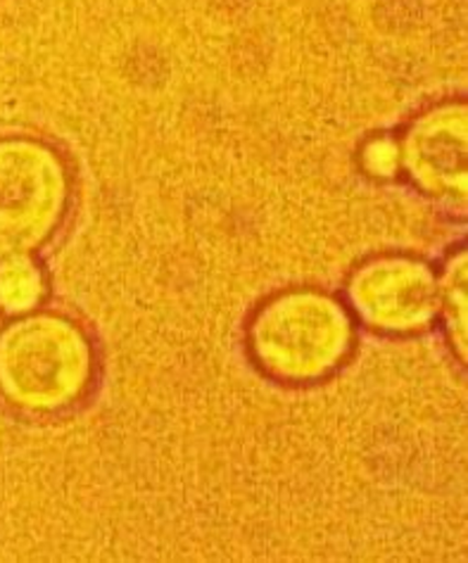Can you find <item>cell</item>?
Masks as SVG:
<instances>
[{
  "mask_svg": "<svg viewBox=\"0 0 468 563\" xmlns=\"http://www.w3.org/2000/svg\"><path fill=\"white\" fill-rule=\"evenodd\" d=\"M91 345L77 323L32 314L0 331V393L26 411L77 402L91 378Z\"/></svg>",
  "mask_w": 468,
  "mask_h": 563,
  "instance_id": "6da1fadb",
  "label": "cell"
},
{
  "mask_svg": "<svg viewBox=\"0 0 468 563\" xmlns=\"http://www.w3.org/2000/svg\"><path fill=\"white\" fill-rule=\"evenodd\" d=\"M250 343L257 362L286 380H312L338 366L353 343V323L338 300L292 290L259 309Z\"/></svg>",
  "mask_w": 468,
  "mask_h": 563,
  "instance_id": "7a4b0ae2",
  "label": "cell"
},
{
  "mask_svg": "<svg viewBox=\"0 0 468 563\" xmlns=\"http://www.w3.org/2000/svg\"><path fill=\"white\" fill-rule=\"evenodd\" d=\"M69 174L51 145L0 139V260L32 255L60 224Z\"/></svg>",
  "mask_w": 468,
  "mask_h": 563,
  "instance_id": "3957f363",
  "label": "cell"
},
{
  "mask_svg": "<svg viewBox=\"0 0 468 563\" xmlns=\"http://www.w3.org/2000/svg\"><path fill=\"white\" fill-rule=\"evenodd\" d=\"M349 298L369 325L394 333L423 329L441 305L433 272L404 257H380L359 266Z\"/></svg>",
  "mask_w": 468,
  "mask_h": 563,
  "instance_id": "277c9868",
  "label": "cell"
},
{
  "mask_svg": "<svg viewBox=\"0 0 468 563\" xmlns=\"http://www.w3.org/2000/svg\"><path fill=\"white\" fill-rule=\"evenodd\" d=\"M402 167L428 196L461 207L466 200V106L423 112L400 143Z\"/></svg>",
  "mask_w": 468,
  "mask_h": 563,
  "instance_id": "5b68a950",
  "label": "cell"
},
{
  "mask_svg": "<svg viewBox=\"0 0 468 563\" xmlns=\"http://www.w3.org/2000/svg\"><path fill=\"white\" fill-rule=\"evenodd\" d=\"M43 290V274L29 255L0 260V309L5 314L32 312L41 302Z\"/></svg>",
  "mask_w": 468,
  "mask_h": 563,
  "instance_id": "8992f818",
  "label": "cell"
},
{
  "mask_svg": "<svg viewBox=\"0 0 468 563\" xmlns=\"http://www.w3.org/2000/svg\"><path fill=\"white\" fill-rule=\"evenodd\" d=\"M437 295L445 309L447 329L452 345L457 347L459 357L466 360V252L459 250L445 266V274Z\"/></svg>",
  "mask_w": 468,
  "mask_h": 563,
  "instance_id": "52a82bcc",
  "label": "cell"
},
{
  "mask_svg": "<svg viewBox=\"0 0 468 563\" xmlns=\"http://www.w3.org/2000/svg\"><path fill=\"white\" fill-rule=\"evenodd\" d=\"M361 165L371 176H378V179H388V176L398 174L402 167L400 159V143L392 139H374L361 151Z\"/></svg>",
  "mask_w": 468,
  "mask_h": 563,
  "instance_id": "ba28073f",
  "label": "cell"
}]
</instances>
